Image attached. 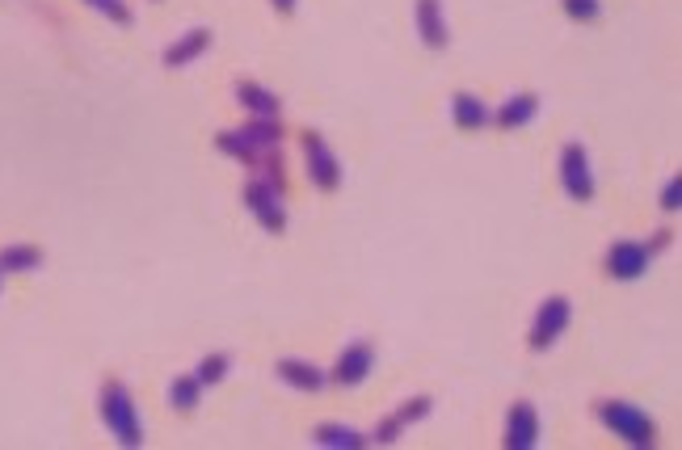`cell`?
<instances>
[{
  "label": "cell",
  "instance_id": "1",
  "mask_svg": "<svg viewBox=\"0 0 682 450\" xmlns=\"http://www.w3.org/2000/svg\"><path fill=\"white\" fill-rule=\"evenodd\" d=\"M97 408H102V421L106 429L118 438V446H144V425H139V413H135V400L127 392V383H102V400H97Z\"/></svg>",
  "mask_w": 682,
  "mask_h": 450
},
{
  "label": "cell",
  "instance_id": "2",
  "mask_svg": "<svg viewBox=\"0 0 682 450\" xmlns=\"http://www.w3.org/2000/svg\"><path fill=\"white\" fill-rule=\"evenodd\" d=\"M278 139H283V131H278V118H253L249 127H240V131H219L215 148L224 156L245 160V165H257V160H262L270 148H278Z\"/></svg>",
  "mask_w": 682,
  "mask_h": 450
},
{
  "label": "cell",
  "instance_id": "3",
  "mask_svg": "<svg viewBox=\"0 0 682 450\" xmlns=\"http://www.w3.org/2000/svg\"><path fill=\"white\" fill-rule=\"evenodd\" d=\"M598 421L607 429H615L619 438L628 446H653L657 442V425L649 413H640V404H628V400H598Z\"/></svg>",
  "mask_w": 682,
  "mask_h": 450
},
{
  "label": "cell",
  "instance_id": "4",
  "mask_svg": "<svg viewBox=\"0 0 682 450\" xmlns=\"http://www.w3.org/2000/svg\"><path fill=\"white\" fill-rule=\"evenodd\" d=\"M569 320H573V303H569L565 295H548L544 303H539L535 320H531V337H527V345H531L535 354L552 350V345H556V337H565Z\"/></svg>",
  "mask_w": 682,
  "mask_h": 450
},
{
  "label": "cell",
  "instance_id": "5",
  "mask_svg": "<svg viewBox=\"0 0 682 450\" xmlns=\"http://www.w3.org/2000/svg\"><path fill=\"white\" fill-rule=\"evenodd\" d=\"M299 148H304V169L312 177V186L325 190V194H333L341 186V165H337V156L329 152L325 135H320V131H304V135H299Z\"/></svg>",
  "mask_w": 682,
  "mask_h": 450
},
{
  "label": "cell",
  "instance_id": "6",
  "mask_svg": "<svg viewBox=\"0 0 682 450\" xmlns=\"http://www.w3.org/2000/svg\"><path fill=\"white\" fill-rule=\"evenodd\" d=\"M245 207L253 211V219L262 223L270 236L287 232V207H283V190H274L270 181H249L245 186Z\"/></svg>",
  "mask_w": 682,
  "mask_h": 450
},
{
  "label": "cell",
  "instance_id": "7",
  "mask_svg": "<svg viewBox=\"0 0 682 450\" xmlns=\"http://www.w3.org/2000/svg\"><path fill=\"white\" fill-rule=\"evenodd\" d=\"M560 186L573 202H590L594 198V173H590V156L581 143H565L560 148Z\"/></svg>",
  "mask_w": 682,
  "mask_h": 450
},
{
  "label": "cell",
  "instance_id": "8",
  "mask_svg": "<svg viewBox=\"0 0 682 450\" xmlns=\"http://www.w3.org/2000/svg\"><path fill=\"white\" fill-rule=\"evenodd\" d=\"M649 261H653L649 244H640V240H615L611 249H607V274L615 282H632V278H640V274L649 270Z\"/></svg>",
  "mask_w": 682,
  "mask_h": 450
},
{
  "label": "cell",
  "instance_id": "9",
  "mask_svg": "<svg viewBox=\"0 0 682 450\" xmlns=\"http://www.w3.org/2000/svg\"><path fill=\"white\" fill-rule=\"evenodd\" d=\"M371 366H375V345L371 341H354V345H346V350L337 354V366L329 371V379L337 387H358L371 375Z\"/></svg>",
  "mask_w": 682,
  "mask_h": 450
},
{
  "label": "cell",
  "instance_id": "10",
  "mask_svg": "<svg viewBox=\"0 0 682 450\" xmlns=\"http://www.w3.org/2000/svg\"><path fill=\"white\" fill-rule=\"evenodd\" d=\"M506 446L510 450H531L539 446V413L531 400H518L506 417Z\"/></svg>",
  "mask_w": 682,
  "mask_h": 450
},
{
  "label": "cell",
  "instance_id": "11",
  "mask_svg": "<svg viewBox=\"0 0 682 450\" xmlns=\"http://www.w3.org/2000/svg\"><path fill=\"white\" fill-rule=\"evenodd\" d=\"M430 396H417V400H409V404H400L392 417H384L375 425V434H371V442H379V446H392L396 438H400V429H409L413 421H421V417H430Z\"/></svg>",
  "mask_w": 682,
  "mask_h": 450
},
{
  "label": "cell",
  "instance_id": "12",
  "mask_svg": "<svg viewBox=\"0 0 682 450\" xmlns=\"http://www.w3.org/2000/svg\"><path fill=\"white\" fill-rule=\"evenodd\" d=\"M274 371H278V379H283L287 387H295V392H308V396L329 383V375L320 371V366H312L308 358H283Z\"/></svg>",
  "mask_w": 682,
  "mask_h": 450
},
{
  "label": "cell",
  "instance_id": "13",
  "mask_svg": "<svg viewBox=\"0 0 682 450\" xmlns=\"http://www.w3.org/2000/svg\"><path fill=\"white\" fill-rule=\"evenodd\" d=\"M417 34L430 51L447 47V17H443V0H417Z\"/></svg>",
  "mask_w": 682,
  "mask_h": 450
},
{
  "label": "cell",
  "instance_id": "14",
  "mask_svg": "<svg viewBox=\"0 0 682 450\" xmlns=\"http://www.w3.org/2000/svg\"><path fill=\"white\" fill-rule=\"evenodd\" d=\"M451 114H455V127L459 131H480V127H489V122H493L489 106L476 93H455L451 97Z\"/></svg>",
  "mask_w": 682,
  "mask_h": 450
},
{
  "label": "cell",
  "instance_id": "15",
  "mask_svg": "<svg viewBox=\"0 0 682 450\" xmlns=\"http://www.w3.org/2000/svg\"><path fill=\"white\" fill-rule=\"evenodd\" d=\"M535 114H539V97L535 93H518L510 101H501V110L493 114V122L501 131H518V127H527Z\"/></svg>",
  "mask_w": 682,
  "mask_h": 450
},
{
  "label": "cell",
  "instance_id": "16",
  "mask_svg": "<svg viewBox=\"0 0 682 450\" xmlns=\"http://www.w3.org/2000/svg\"><path fill=\"white\" fill-rule=\"evenodd\" d=\"M211 47V30L203 26V30H190V34H182L173 47H165V68H186V64H194L198 55H203Z\"/></svg>",
  "mask_w": 682,
  "mask_h": 450
},
{
  "label": "cell",
  "instance_id": "17",
  "mask_svg": "<svg viewBox=\"0 0 682 450\" xmlns=\"http://www.w3.org/2000/svg\"><path fill=\"white\" fill-rule=\"evenodd\" d=\"M236 101L245 110H253V118H278V110H283V101H278L270 89L253 85V80H240V85H236Z\"/></svg>",
  "mask_w": 682,
  "mask_h": 450
},
{
  "label": "cell",
  "instance_id": "18",
  "mask_svg": "<svg viewBox=\"0 0 682 450\" xmlns=\"http://www.w3.org/2000/svg\"><path fill=\"white\" fill-rule=\"evenodd\" d=\"M43 265V249L38 244H9L0 249V274H30Z\"/></svg>",
  "mask_w": 682,
  "mask_h": 450
},
{
  "label": "cell",
  "instance_id": "19",
  "mask_svg": "<svg viewBox=\"0 0 682 450\" xmlns=\"http://www.w3.org/2000/svg\"><path fill=\"white\" fill-rule=\"evenodd\" d=\"M316 442L320 446H341V450H358V446H367L371 438L367 434H358V429H350V425H320L316 429Z\"/></svg>",
  "mask_w": 682,
  "mask_h": 450
},
{
  "label": "cell",
  "instance_id": "20",
  "mask_svg": "<svg viewBox=\"0 0 682 450\" xmlns=\"http://www.w3.org/2000/svg\"><path fill=\"white\" fill-rule=\"evenodd\" d=\"M198 400H203V383H198L194 375L169 383V404L177 408V413H190V408H198Z\"/></svg>",
  "mask_w": 682,
  "mask_h": 450
},
{
  "label": "cell",
  "instance_id": "21",
  "mask_svg": "<svg viewBox=\"0 0 682 450\" xmlns=\"http://www.w3.org/2000/svg\"><path fill=\"white\" fill-rule=\"evenodd\" d=\"M228 366H232V358H228V354H207L203 362H198V366H194V379H198V383H203V387H215L219 379H224V375H228Z\"/></svg>",
  "mask_w": 682,
  "mask_h": 450
},
{
  "label": "cell",
  "instance_id": "22",
  "mask_svg": "<svg viewBox=\"0 0 682 450\" xmlns=\"http://www.w3.org/2000/svg\"><path fill=\"white\" fill-rule=\"evenodd\" d=\"M89 9H97L102 17H110L114 26H131V9H127V0H85Z\"/></svg>",
  "mask_w": 682,
  "mask_h": 450
},
{
  "label": "cell",
  "instance_id": "23",
  "mask_svg": "<svg viewBox=\"0 0 682 450\" xmlns=\"http://www.w3.org/2000/svg\"><path fill=\"white\" fill-rule=\"evenodd\" d=\"M565 13L573 17V22H598L603 0H565Z\"/></svg>",
  "mask_w": 682,
  "mask_h": 450
},
{
  "label": "cell",
  "instance_id": "24",
  "mask_svg": "<svg viewBox=\"0 0 682 450\" xmlns=\"http://www.w3.org/2000/svg\"><path fill=\"white\" fill-rule=\"evenodd\" d=\"M661 211H678L682 207V177L674 173L670 181H666V190H661V202H657Z\"/></svg>",
  "mask_w": 682,
  "mask_h": 450
},
{
  "label": "cell",
  "instance_id": "25",
  "mask_svg": "<svg viewBox=\"0 0 682 450\" xmlns=\"http://www.w3.org/2000/svg\"><path fill=\"white\" fill-rule=\"evenodd\" d=\"M670 244V232H653V240H649V253H661Z\"/></svg>",
  "mask_w": 682,
  "mask_h": 450
},
{
  "label": "cell",
  "instance_id": "26",
  "mask_svg": "<svg viewBox=\"0 0 682 450\" xmlns=\"http://www.w3.org/2000/svg\"><path fill=\"white\" fill-rule=\"evenodd\" d=\"M270 5H274L278 13H283V17H287V13H295V5H299V0H270Z\"/></svg>",
  "mask_w": 682,
  "mask_h": 450
}]
</instances>
